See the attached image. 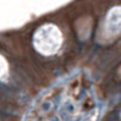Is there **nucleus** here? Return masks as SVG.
<instances>
[{"label":"nucleus","mask_w":121,"mask_h":121,"mask_svg":"<svg viewBox=\"0 0 121 121\" xmlns=\"http://www.w3.org/2000/svg\"><path fill=\"white\" fill-rule=\"evenodd\" d=\"M62 44V32L56 26L52 23H46L39 27L33 36L34 48L44 55L55 54Z\"/></svg>","instance_id":"obj_1"},{"label":"nucleus","mask_w":121,"mask_h":121,"mask_svg":"<svg viewBox=\"0 0 121 121\" xmlns=\"http://www.w3.org/2000/svg\"><path fill=\"white\" fill-rule=\"evenodd\" d=\"M104 31L109 37L117 36L121 33V5L114 6L107 13L104 23Z\"/></svg>","instance_id":"obj_2"},{"label":"nucleus","mask_w":121,"mask_h":121,"mask_svg":"<svg viewBox=\"0 0 121 121\" xmlns=\"http://www.w3.org/2000/svg\"><path fill=\"white\" fill-rule=\"evenodd\" d=\"M8 71V64H6V60H4V57L0 54V78L3 77L4 74Z\"/></svg>","instance_id":"obj_3"}]
</instances>
